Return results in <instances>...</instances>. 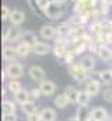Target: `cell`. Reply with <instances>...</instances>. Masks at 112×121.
<instances>
[{
  "instance_id": "obj_1",
  "label": "cell",
  "mask_w": 112,
  "mask_h": 121,
  "mask_svg": "<svg viewBox=\"0 0 112 121\" xmlns=\"http://www.w3.org/2000/svg\"><path fill=\"white\" fill-rule=\"evenodd\" d=\"M45 17L51 18V20H59L63 18L67 13L66 9V3H59V1H51L48 4V7L42 11Z\"/></svg>"
},
{
  "instance_id": "obj_2",
  "label": "cell",
  "mask_w": 112,
  "mask_h": 121,
  "mask_svg": "<svg viewBox=\"0 0 112 121\" xmlns=\"http://www.w3.org/2000/svg\"><path fill=\"white\" fill-rule=\"evenodd\" d=\"M67 72L69 75L77 82V83H85L90 78V72H87L85 69L83 68V65L80 63V60L77 62H73L70 65H67Z\"/></svg>"
},
{
  "instance_id": "obj_3",
  "label": "cell",
  "mask_w": 112,
  "mask_h": 121,
  "mask_svg": "<svg viewBox=\"0 0 112 121\" xmlns=\"http://www.w3.org/2000/svg\"><path fill=\"white\" fill-rule=\"evenodd\" d=\"M4 70H6L8 79H21V78L24 76V66H23V63H20L18 60L8 62V63L6 65Z\"/></svg>"
},
{
  "instance_id": "obj_4",
  "label": "cell",
  "mask_w": 112,
  "mask_h": 121,
  "mask_svg": "<svg viewBox=\"0 0 112 121\" xmlns=\"http://www.w3.org/2000/svg\"><path fill=\"white\" fill-rule=\"evenodd\" d=\"M23 32L20 27H16V26H11V27H7L4 30L3 34V44H7V42H16V41H21V37H23Z\"/></svg>"
},
{
  "instance_id": "obj_5",
  "label": "cell",
  "mask_w": 112,
  "mask_h": 121,
  "mask_svg": "<svg viewBox=\"0 0 112 121\" xmlns=\"http://www.w3.org/2000/svg\"><path fill=\"white\" fill-rule=\"evenodd\" d=\"M28 75H29V78H31L34 82H36V83H41V82H44V80L46 79V72H45V69L41 68V66H38V65L29 66Z\"/></svg>"
},
{
  "instance_id": "obj_6",
  "label": "cell",
  "mask_w": 112,
  "mask_h": 121,
  "mask_svg": "<svg viewBox=\"0 0 112 121\" xmlns=\"http://www.w3.org/2000/svg\"><path fill=\"white\" fill-rule=\"evenodd\" d=\"M85 86H84V90L87 91L91 97H94V96H98L100 93H101V87H102V83L100 82V80H94V79H90L88 78V80L84 83Z\"/></svg>"
},
{
  "instance_id": "obj_7",
  "label": "cell",
  "mask_w": 112,
  "mask_h": 121,
  "mask_svg": "<svg viewBox=\"0 0 112 121\" xmlns=\"http://www.w3.org/2000/svg\"><path fill=\"white\" fill-rule=\"evenodd\" d=\"M56 35H57V28H56V26H52V24H45L39 30V37L45 41L55 39Z\"/></svg>"
},
{
  "instance_id": "obj_8",
  "label": "cell",
  "mask_w": 112,
  "mask_h": 121,
  "mask_svg": "<svg viewBox=\"0 0 112 121\" xmlns=\"http://www.w3.org/2000/svg\"><path fill=\"white\" fill-rule=\"evenodd\" d=\"M69 49H70V44L69 42H55V45L52 48V52H53V55L57 59L63 60Z\"/></svg>"
},
{
  "instance_id": "obj_9",
  "label": "cell",
  "mask_w": 112,
  "mask_h": 121,
  "mask_svg": "<svg viewBox=\"0 0 112 121\" xmlns=\"http://www.w3.org/2000/svg\"><path fill=\"white\" fill-rule=\"evenodd\" d=\"M38 87L41 89L42 94H44V96H46V97H51V96H53V94L56 93V89H57V86H56L55 82H52V80H48V79H45L44 82H41Z\"/></svg>"
},
{
  "instance_id": "obj_10",
  "label": "cell",
  "mask_w": 112,
  "mask_h": 121,
  "mask_svg": "<svg viewBox=\"0 0 112 121\" xmlns=\"http://www.w3.org/2000/svg\"><path fill=\"white\" fill-rule=\"evenodd\" d=\"M49 52H52V47L45 42V41H38L34 47H32V54L38 55V56H45Z\"/></svg>"
},
{
  "instance_id": "obj_11",
  "label": "cell",
  "mask_w": 112,
  "mask_h": 121,
  "mask_svg": "<svg viewBox=\"0 0 112 121\" xmlns=\"http://www.w3.org/2000/svg\"><path fill=\"white\" fill-rule=\"evenodd\" d=\"M8 20H10L11 26L20 27L25 21V13L21 11V10H18V9H14V10H11V14H10V18Z\"/></svg>"
},
{
  "instance_id": "obj_12",
  "label": "cell",
  "mask_w": 112,
  "mask_h": 121,
  "mask_svg": "<svg viewBox=\"0 0 112 121\" xmlns=\"http://www.w3.org/2000/svg\"><path fill=\"white\" fill-rule=\"evenodd\" d=\"M3 59L6 62H14V60L18 59V54H17V49L16 47H10V45H4L3 47Z\"/></svg>"
},
{
  "instance_id": "obj_13",
  "label": "cell",
  "mask_w": 112,
  "mask_h": 121,
  "mask_svg": "<svg viewBox=\"0 0 112 121\" xmlns=\"http://www.w3.org/2000/svg\"><path fill=\"white\" fill-rule=\"evenodd\" d=\"M80 63L83 65V68L87 70V72H92L95 70V56L94 54H87V55H83L81 59H80Z\"/></svg>"
},
{
  "instance_id": "obj_14",
  "label": "cell",
  "mask_w": 112,
  "mask_h": 121,
  "mask_svg": "<svg viewBox=\"0 0 112 121\" xmlns=\"http://www.w3.org/2000/svg\"><path fill=\"white\" fill-rule=\"evenodd\" d=\"M91 117L95 118V120H98V121H107L108 117H109V113L104 107H94L91 110Z\"/></svg>"
},
{
  "instance_id": "obj_15",
  "label": "cell",
  "mask_w": 112,
  "mask_h": 121,
  "mask_svg": "<svg viewBox=\"0 0 112 121\" xmlns=\"http://www.w3.org/2000/svg\"><path fill=\"white\" fill-rule=\"evenodd\" d=\"M53 103H55L56 108H59V110H64L69 104H72V103H70V100H69V97L64 94V91L56 96L55 100H53Z\"/></svg>"
},
{
  "instance_id": "obj_16",
  "label": "cell",
  "mask_w": 112,
  "mask_h": 121,
  "mask_svg": "<svg viewBox=\"0 0 112 121\" xmlns=\"http://www.w3.org/2000/svg\"><path fill=\"white\" fill-rule=\"evenodd\" d=\"M16 49H17L18 58H21V59L28 58V55L32 52V47H29V45H27V44H24L23 41H21L20 44H17V45H16Z\"/></svg>"
},
{
  "instance_id": "obj_17",
  "label": "cell",
  "mask_w": 112,
  "mask_h": 121,
  "mask_svg": "<svg viewBox=\"0 0 112 121\" xmlns=\"http://www.w3.org/2000/svg\"><path fill=\"white\" fill-rule=\"evenodd\" d=\"M41 117H42V121H56L57 114L52 107H44L41 110Z\"/></svg>"
},
{
  "instance_id": "obj_18",
  "label": "cell",
  "mask_w": 112,
  "mask_h": 121,
  "mask_svg": "<svg viewBox=\"0 0 112 121\" xmlns=\"http://www.w3.org/2000/svg\"><path fill=\"white\" fill-rule=\"evenodd\" d=\"M64 94L69 97L70 103L72 104H77V100H79V94H80V90L76 89L74 86H67L64 89Z\"/></svg>"
},
{
  "instance_id": "obj_19",
  "label": "cell",
  "mask_w": 112,
  "mask_h": 121,
  "mask_svg": "<svg viewBox=\"0 0 112 121\" xmlns=\"http://www.w3.org/2000/svg\"><path fill=\"white\" fill-rule=\"evenodd\" d=\"M21 41L24 44H27L29 47H34L36 42H38V37L36 34H34L32 31H24L23 32V37H21Z\"/></svg>"
},
{
  "instance_id": "obj_20",
  "label": "cell",
  "mask_w": 112,
  "mask_h": 121,
  "mask_svg": "<svg viewBox=\"0 0 112 121\" xmlns=\"http://www.w3.org/2000/svg\"><path fill=\"white\" fill-rule=\"evenodd\" d=\"M97 55L100 56V59L101 60H105V62L109 60V62H111L112 60V48L109 47V45H102Z\"/></svg>"
},
{
  "instance_id": "obj_21",
  "label": "cell",
  "mask_w": 112,
  "mask_h": 121,
  "mask_svg": "<svg viewBox=\"0 0 112 121\" xmlns=\"http://www.w3.org/2000/svg\"><path fill=\"white\" fill-rule=\"evenodd\" d=\"M76 117L80 121H87L91 117V110L88 108V106H79L76 111Z\"/></svg>"
},
{
  "instance_id": "obj_22",
  "label": "cell",
  "mask_w": 112,
  "mask_h": 121,
  "mask_svg": "<svg viewBox=\"0 0 112 121\" xmlns=\"http://www.w3.org/2000/svg\"><path fill=\"white\" fill-rule=\"evenodd\" d=\"M21 111H23V114H25V116H29V114L38 111V110H36V103H35V100H31V99H29V100L25 101L24 104H21Z\"/></svg>"
},
{
  "instance_id": "obj_23",
  "label": "cell",
  "mask_w": 112,
  "mask_h": 121,
  "mask_svg": "<svg viewBox=\"0 0 112 121\" xmlns=\"http://www.w3.org/2000/svg\"><path fill=\"white\" fill-rule=\"evenodd\" d=\"M6 87H7V90L10 91L11 94H16V93H18L23 89V83L20 82V79H10Z\"/></svg>"
},
{
  "instance_id": "obj_24",
  "label": "cell",
  "mask_w": 112,
  "mask_h": 121,
  "mask_svg": "<svg viewBox=\"0 0 112 121\" xmlns=\"http://www.w3.org/2000/svg\"><path fill=\"white\" fill-rule=\"evenodd\" d=\"M29 99H31V96H29V90H27V89H21L18 93L14 94V100H16V103H18L20 106L24 104L25 101H28Z\"/></svg>"
},
{
  "instance_id": "obj_25",
  "label": "cell",
  "mask_w": 112,
  "mask_h": 121,
  "mask_svg": "<svg viewBox=\"0 0 112 121\" xmlns=\"http://www.w3.org/2000/svg\"><path fill=\"white\" fill-rule=\"evenodd\" d=\"M16 104L14 101L11 100H3V104H1V110H3V116L6 114H16Z\"/></svg>"
},
{
  "instance_id": "obj_26",
  "label": "cell",
  "mask_w": 112,
  "mask_h": 121,
  "mask_svg": "<svg viewBox=\"0 0 112 121\" xmlns=\"http://www.w3.org/2000/svg\"><path fill=\"white\" fill-rule=\"evenodd\" d=\"M101 73V82L105 86H112V69H102Z\"/></svg>"
},
{
  "instance_id": "obj_27",
  "label": "cell",
  "mask_w": 112,
  "mask_h": 121,
  "mask_svg": "<svg viewBox=\"0 0 112 121\" xmlns=\"http://www.w3.org/2000/svg\"><path fill=\"white\" fill-rule=\"evenodd\" d=\"M90 101H91V96H90L85 90L80 91V94H79V100H77V104H79V106H90Z\"/></svg>"
},
{
  "instance_id": "obj_28",
  "label": "cell",
  "mask_w": 112,
  "mask_h": 121,
  "mask_svg": "<svg viewBox=\"0 0 112 121\" xmlns=\"http://www.w3.org/2000/svg\"><path fill=\"white\" fill-rule=\"evenodd\" d=\"M76 56H77V54H76V52L70 48V49L67 51V54H66V56H64L63 62H64V63H67V65H70V63L76 62Z\"/></svg>"
},
{
  "instance_id": "obj_29",
  "label": "cell",
  "mask_w": 112,
  "mask_h": 121,
  "mask_svg": "<svg viewBox=\"0 0 112 121\" xmlns=\"http://www.w3.org/2000/svg\"><path fill=\"white\" fill-rule=\"evenodd\" d=\"M102 31L108 32V34H112V18L107 17V18L102 20Z\"/></svg>"
},
{
  "instance_id": "obj_30",
  "label": "cell",
  "mask_w": 112,
  "mask_h": 121,
  "mask_svg": "<svg viewBox=\"0 0 112 121\" xmlns=\"http://www.w3.org/2000/svg\"><path fill=\"white\" fill-rule=\"evenodd\" d=\"M102 99H104V101L112 104V86H107V89H104V91H102Z\"/></svg>"
},
{
  "instance_id": "obj_31",
  "label": "cell",
  "mask_w": 112,
  "mask_h": 121,
  "mask_svg": "<svg viewBox=\"0 0 112 121\" xmlns=\"http://www.w3.org/2000/svg\"><path fill=\"white\" fill-rule=\"evenodd\" d=\"M29 96H31V100H39L41 96H44V94H42V91H41L39 87H32L29 90Z\"/></svg>"
},
{
  "instance_id": "obj_32",
  "label": "cell",
  "mask_w": 112,
  "mask_h": 121,
  "mask_svg": "<svg viewBox=\"0 0 112 121\" xmlns=\"http://www.w3.org/2000/svg\"><path fill=\"white\" fill-rule=\"evenodd\" d=\"M10 14H11L10 7L6 6V4H3V6H1V20H3V21L8 20V18H10Z\"/></svg>"
},
{
  "instance_id": "obj_33",
  "label": "cell",
  "mask_w": 112,
  "mask_h": 121,
  "mask_svg": "<svg viewBox=\"0 0 112 121\" xmlns=\"http://www.w3.org/2000/svg\"><path fill=\"white\" fill-rule=\"evenodd\" d=\"M27 121H42L41 111H35V113H32V114L27 116Z\"/></svg>"
},
{
  "instance_id": "obj_34",
  "label": "cell",
  "mask_w": 112,
  "mask_h": 121,
  "mask_svg": "<svg viewBox=\"0 0 112 121\" xmlns=\"http://www.w3.org/2000/svg\"><path fill=\"white\" fill-rule=\"evenodd\" d=\"M3 121H17V116L16 114H6V116H3Z\"/></svg>"
},
{
  "instance_id": "obj_35",
  "label": "cell",
  "mask_w": 112,
  "mask_h": 121,
  "mask_svg": "<svg viewBox=\"0 0 112 121\" xmlns=\"http://www.w3.org/2000/svg\"><path fill=\"white\" fill-rule=\"evenodd\" d=\"M102 1H104V4H107L108 7H111L112 6V0H102Z\"/></svg>"
},
{
  "instance_id": "obj_36",
  "label": "cell",
  "mask_w": 112,
  "mask_h": 121,
  "mask_svg": "<svg viewBox=\"0 0 112 121\" xmlns=\"http://www.w3.org/2000/svg\"><path fill=\"white\" fill-rule=\"evenodd\" d=\"M67 121H80V120L74 116V117H69V118H67Z\"/></svg>"
},
{
  "instance_id": "obj_37",
  "label": "cell",
  "mask_w": 112,
  "mask_h": 121,
  "mask_svg": "<svg viewBox=\"0 0 112 121\" xmlns=\"http://www.w3.org/2000/svg\"><path fill=\"white\" fill-rule=\"evenodd\" d=\"M55 1H59V3H67V1H70V0H55Z\"/></svg>"
},
{
  "instance_id": "obj_38",
  "label": "cell",
  "mask_w": 112,
  "mask_h": 121,
  "mask_svg": "<svg viewBox=\"0 0 112 121\" xmlns=\"http://www.w3.org/2000/svg\"><path fill=\"white\" fill-rule=\"evenodd\" d=\"M87 121H98V120H95V118H92V117H90V118H88Z\"/></svg>"
},
{
  "instance_id": "obj_39",
  "label": "cell",
  "mask_w": 112,
  "mask_h": 121,
  "mask_svg": "<svg viewBox=\"0 0 112 121\" xmlns=\"http://www.w3.org/2000/svg\"><path fill=\"white\" fill-rule=\"evenodd\" d=\"M111 65H112V60H111Z\"/></svg>"
}]
</instances>
